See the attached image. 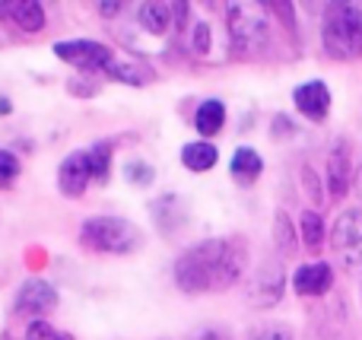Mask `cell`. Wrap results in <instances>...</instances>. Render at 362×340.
Masks as SVG:
<instances>
[{"instance_id": "ac0fdd59", "label": "cell", "mask_w": 362, "mask_h": 340, "mask_svg": "<svg viewBox=\"0 0 362 340\" xmlns=\"http://www.w3.org/2000/svg\"><path fill=\"white\" fill-rule=\"evenodd\" d=\"M86 156H89V169H93L95 182H108V172H112V143L102 140V143L89 146Z\"/></svg>"}, {"instance_id": "603a6c76", "label": "cell", "mask_w": 362, "mask_h": 340, "mask_svg": "<svg viewBox=\"0 0 362 340\" xmlns=\"http://www.w3.org/2000/svg\"><path fill=\"white\" fill-rule=\"evenodd\" d=\"M276 245H280V252L293 254V223L286 213H276Z\"/></svg>"}, {"instance_id": "52a82bcc", "label": "cell", "mask_w": 362, "mask_h": 340, "mask_svg": "<svg viewBox=\"0 0 362 340\" xmlns=\"http://www.w3.org/2000/svg\"><path fill=\"white\" fill-rule=\"evenodd\" d=\"M89 182H93V169H89L86 150L70 153V156L61 163V169H57V184H61V194L64 197H80L83 191H86Z\"/></svg>"}, {"instance_id": "4fadbf2b", "label": "cell", "mask_w": 362, "mask_h": 340, "mask_svg": "<svg viewBox=\"0 0 362 340\" xmlns=\"http://www.w3.org/2000/svg\"><path fill=\"white\" fill-rule=\"evenodd\" d=\"M16 29L23 32H42L45 29V10L42 4H35V0H13V4H6V16Z\"/></svg>"}, {"instance_id": "d6986e66", "label": "cell", "mask_w": 362, "mask_h": 340, "mask_svg": "<svg viewBox=\"0 0 362 340\" xmlns=\"http://www.w3.org/2000/svg\"><path fill=\"white\" fill-rule=\"evenodd\" d=\"M302 242H305L308 252H318L321 242H325V223H321V216L315 210H308L302 216Z\"/></svg>"}, {"instance_id": "ffe728a7", "label": "cell", "mask_w": 362, "mask_h": 340, "mask_svg": "<svg viewBox=\"0 0 362 340\" xmlns=\"http://www.w3.org/2000/svg\"><path fill=\"white\" fill-rule=\"evenodd\" d=\"M331 194L334 197L346 194V156L340 150L334 153V159H331Z\"/></svg>"}, {"instance_id": "30bf717a", "label": "cell", "mask_w": 362, "mask_h": 340, "mask_svg": "<svg viewBox=\"0 0 362 340\" xmlns=\"http://www.w3.org/2000/svg\"><path fill=\"white\" fill-rule=\"evenodd\" d=\"M334 283V271L325 264V261H315V264H305L296 271L293 286L299 296H325Z\"/></svg>"}, {"instance_id": "2e32d148", "label": "cell", "mask_w": 362, "mask_h": 340, "mask_svg": "<svg viewBox=\"0 0 362 340\" xmlns=\"http://www.w3.org/2000/svg\"><path fill=\"white\" fill-rule=\"evenodd\" d=\"M261 169H264V163L251 146L235 150V156H232V175H235L238 182H255V178L261 175Z\"/></svg>"}, {"instance_id": "277c9868", "label": "cell", "mask_w": 362, "mask_h": 340, "mask_svg": "<svg viewBox=\"0 0 362 340\" xmlns=\"http://www.w3.org/2000/svg\"><path fill=\"white\" fill-rule=\"evenodd\" d=\"M232 45L242 51H261L270 42V19L261 4H232L226 10Z\"/></svg>"}, {"instance_id": "44dd1931", "label": "cell", "mask_w": 362, "mask_h": 340, "mask_svg": "<svg viewBox=\"0 0 362 340\" xmlns=\"http://www.w3.org/2000/svg\"><path fill=\"white\" fill-rule=\"evenodd\" d=\"M19 175V159L10 150H0V188H10Z\"/></svg>"}, {"instance_id": "8992f818", "label": "cell", "mask_w": 362, "mask_h": 340, "mask_svg": "<svg viewBox=\"0 0 362 340\" xmlns=\"http://www.w3.org/2000/svg\"><path fill=\"white\" fill-rule=\"evenodd\" d=\"M54 54L61 61L74 64V67L86 70V74H108V67L115 64L112 48L99 42H89V38H76V42H57L54 45Z\"/></svg>"}, {"instance_id": "5bb4252c", "label": "cell", "mask_w": 362, "mask_h": 340, "mask_svg": "<svg viewBox=\"0 0 362 340\" xmlns=\"http://www.w3.org/2000/svg\"><path fill=\"white\" fill-rule=\"evenodd\" d=\"M223 121H226V108L219 99L200 102L197 115H194V124H197V131L204 134V137H213V134L223 131Z\"/></svg>"}, {"instance_id": "9a60e30c", "label": "cell", "mask_w": 362, "mask_h": 340, "mask_svg": "<svg viewBox=\"0 0 362 340\" xmlns=\"http://www.w3.org/2000/svg\"><path fill=\"white\" fill-rule=\"evenodd\" d=\"M216 159H219L216 146L206 143V140L187 143L185 150H181V163H185L191 172H206V169H213V165H216Z\"/></svg>"}, {"instance_id": "7c38bea8", "label": "cell", "mask_w": 362, "mask_h": 340, "mask_svg": "<svg viewBox=\"0 0 362 340\" xmlns=\"http://www.w3.org/2000/svg\"><path fill=\"white\" fill-rule=\"evenodd\" d=\"M185 6L175 4H163V0H150V4L140 6V25H144L150 35H163V32L172 29V19L181 16Z\"/></svg>"}, {"instance_id": "484cf974", "label": "cell", "mask_w": 362, "mask_h": 340, "mask_svg": "<svg viewBox=\"0 0 362 340\" xmlns=\"http://www.w3.org/2000/svg\"><path fill=\"white\" fill-rule=\"evenodd\" d=\"M191 340H229V334H223L219 328H204L200 334H194Z\"/></svg>"}, {"instance_id": "ba28073f", "label": "cell", "mask_w": 362, "mask_h": 340, "mask_svg": "<svg viewBox=\"0 0 362 340\" xmlns=\"http://www.w3.org/2000/svg\"><path fill=\"white\" fill-rule=\"evenodd\" d=\"M57 305V290L45 280H29L16 293V312L19 315H48Z\"/></svg>"}, {"instance_id": "8fae6325", "label": "cell", "mask_w": 362, "mask_h": 340, "mask_svg": "<svg viewBox=\"0 0 362 340\" xmlns=\"http://www.w3.org/2000/svg\"><path fill=\"white\" fill-rule=\"evenodd\" d=\"M280 296H283V267L276 261H270V264H264L257 271V280L251 283V299L257 305H274Z\"/></svg>"}, {"instance_id": "3957f363", "label": "cell", "mask_w": 362, "mask_h": 340, "mask_svg": "<svg viewBox=\"0 0 362 340\" xmlns=\"http://www.w3.org/2000/svg\"><path fill=\"white\" fill-rule=\"evenodd\" d=\"M83 245L99 254H131L140 245V229L118 216H93L83 223Z\"/></svg>"}, {"instance_id": "5b68a950", "label": "cell", "mask_w": 362, "mask_h": 340, "mask_svg": "<svg viewBox=\"0 0 362 340\" xmlns=\"http://www.w3.org/2000/svg\"><path fill=\"white\" fill-rule=\"evenodd\" d=\"M334 252L350 274H362V210H346L334 223Z\"/></svg>"}, {"instance_id": "d4e9b609", "label": "cell", "mask_w": 362, "mask_h": 340, "mask_svg": "<svg viewBox=\"0 0 362 340\" xmlns=\"http://www.w3.org/2000/svg\"><path fill=\"white\" fill-rule=\"evenodd\" d=\"M206 45H210V25L200 23L197 29H194V48H197V54L200 51H206Z\"/></svg>"}, {"instance_id": "7402d4cb", "label": "cell", "mask_w": 362, "mask_h": 340, "mask_svg": "<svg viewBox=\"0 0 362 340\" xmlns=\"http://www.w3.org/2000/svg\"><path fill=\"white\" fill-rule=\"evenodd\" d=\"M25 340H74V337L57 331V328H51L48 322H32L29 331H25Z\"/></svg>"}, {"instance_id": "6da1fadb", "label": "cell", "mask_w": 362, "mask_h": 340, "mask_svg": "<svg viewBox=\"0 0 362 340\" xmlns=\"http://www.w3.org/2000/svg\"><path fill=\"white\" fill-rule=\"evenodd\" d=\"M245 271V245L235 239H206L175 261V283L185 293L229 290Z\"/></svg>"}, {"instance_id": "9c48e42d", "label": "cell", "mask_w": 362, "mask_h": 340, "mask_svg": "<svg viewBox=\"0 0 362 340\" xmlns=\"http://www.w3.org/2000/svg\"><path fill=\"white\" fill-rule=\"evenodd\" d=\"M293 102L305 118L321 121L327 115V108H331V93H327V86L321 80H312V83H302V86L296 89Z\"/></svg>"}, {"instance_id": "f1b7e54d", "label": "cell", "mask_w": 362, "mask_h": 340, "mask_svg": "<svg viewBox=\"0 0 362 340\" xmlns=\"http://www.w3.org/2000/svg\"><path fill=\"white\" fill-rule=\"evenodd\" d=\"M356 191H359V197H362V165H359V172H356Z\"/></svg>"}, {"instance_id": "e0dca14e", "label": "cell", "mask_w": 362, "mask_h": 340, "mask_svg": "<svg viewBox=\"0 0 362 340\" xmlns=\"http://www.w3.org/2000/svg\"><path fill=\"white\" fill-rule=\"evenodd\" d=\"M108 76L118 83H131V86H144V83L153 80V70L144 67V64H131V61H115L108 67Z\"/></svg>"}, {"instance_id": "83f0119b", "label": "cell", "mask_w": 362, "mask_h": 340, "mask_svg": "<svg viewBox=\"0 0 362 340\" xmlns=\"http://www.w3.org/2000/svg\"><path fill=\"white\" fill-rule=\"evenodd\" d=\"M118 10H121L118 4H105V6H102V13H105V16H112V13H118Z\"/></svg>"}, {"instance_id": "7a4b0ae2", "label": "cell", "mask_w": 362, "mask_h": 340, "mask_svg": "<svg viewBox=\"0 0 362 340\" xmlns=\"http://www.w3.org/2000/svg\"><path fill=\"white\" fill-rule=\"evenodd\" d=\"M325 48L331 57L356 61L362 57V10L334 4L325 16Z\"/></svg>"}, {"instance_id": "4316f807", "label": "cell", "mask_w": 362, "mask_h": 340, "mask_svg": "<svg viewBox=\"0 0 362 340\" xmlns=\"http://www.w3.org/2000/svg\"><path fill=\"white\" fill-rule=\"evenodd\" d=\"M257 340H293V337H289V334H286V331L274 328V331H264V334H261V337H257Z\"/></svg>"}, {"instance_id": "cb8c5ba5", "label": "cell", "mask_w": 362, "mask_h": 340, "mask_svg": "<svg viewBox=\"0 0 362 340\" xmlns=\"http://www.w3.org/2000/svg\"><path fill=\"white\" fill-rule=\"evenodd\" d=\"M124 172H127V178H131L134 184H140V188L153 182V169H150V165H146V163H131Z\"/></svg>"}]
</instances>
